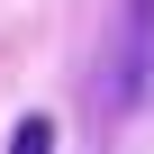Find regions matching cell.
Returning a JSON list of instances; mask_svg holds the SVG:
<instances>
[{"label": "cell", "instance_id": "obj_1", "mask_svg": "<svg viewBox=\"0 0 154 154\" xmlns=\"http://www.w3.org/2000/svg\"><path fill=\"white\" fill-rule=\"evenodd\" d=\"M145 72H154V0H127L109 45H100V109L109 118H127L145 100Z\"/></svg>", "mask_w": 154, "mask_h": 154}, {"label": "cell", "instance_id": "obj_2", "mask_svg": "<svg viewBox=\"0 0 154 154\" xmlns=\"http://www.w3.org/2000/svg\"><path fill=\"white\" fill-rule=\"evenodd\" d=\"M9 154H54V118H18L9 127Z\"/></svg>", "mask_w": 154, "mask_h": 154}]
</instances>
